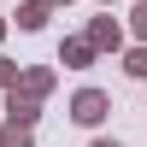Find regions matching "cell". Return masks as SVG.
<instances>
[{"label":"cell","instance_id":"1","mask_svg":"<svg viewBox=\"0 0 147 147\" xmlns=\"http://www.w3.org/2000/svg\"><path fill=\"white\" fill-rule=\"evenodd\" d=\"M100 112H106V100H100V94H82V100H77V118H82V124H94Z\"/></svg>","mask_w":147,"mask_h":147},{"label":"cell","instance_id":"2","mask_svg":"<svg viewBox=\"0 0 147 147\" xmlns=\"http://www.w3.org/2000/svg\"><path fill=\"white\" fill-rule=\"evenodd\" d=\"M100 147H106V141H100Z\"/></svg>","mask_w":147,"mask_h":147}]
</instances>
